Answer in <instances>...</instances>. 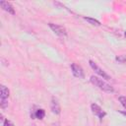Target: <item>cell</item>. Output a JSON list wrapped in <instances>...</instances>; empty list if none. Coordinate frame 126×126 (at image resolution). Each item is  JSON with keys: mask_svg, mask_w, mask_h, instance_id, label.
I'll list each match as a JSON object with an SVG mask.
<instances>
[{"mask_svg": "<svg viewBox=\"0 0 126 126\" xmlns=\"http://www.w3.org/2000/svg\"><path fill=\"white\" fill-rule=\"evenodd\" d=\"M91 83L93 85H94L95 87H97L99 90H101L102 92L104 93H107V94H112L114 92V89L112 86H110L109 84H107L106 82H104L103 80H101L100 78L96 77V76H91V79H90Z\"/></svg>", "mask_w": 126, "mask_h": 126, "instance_id": "6da1fadb", "label": "cell"}, {"mask_svg": "<svg viewBox=\"0 0 126 126\" xmlns=\"http://www.w3.org/2000/svg\"><path fill=\"white\" fill-rule=\"evenodd\" d=\"M49 28L52 30V32L54 33H56L57 35L59 36H62V37H66L67 36V32H66V29L60 25H56V24H52V23H49L48 24Z\"/></svg>", "mask_w": 126, "mask_h": 126, "instance_id": "7a4b0ae2", "label": "cell"}, {"mask_svg": "<svg viewBox=\"0 0 126 126\" xmlns=\"http://www.w3.org/2000/svg\"><path fill=\"white\" fill-rule=\"evenodd\" d=\"M89 63H90L91 68H92V69H93V70H94L97 75H99L100 77H102V79H105V80H110V79H111V78H110V76H109V75H107V74H106V73H105L101 68H99V67H98V66H97V65H96L93 60H90V61H89Z\"/></svg>", "mask_w": 126, "mask_h": 126, "instance_id": "3957f363", "label": "cell"}, {"mask_svg": "<svg viewBox=\"0 0 126 126\" xmlns=\"http://www.w3.org/2000/svg\"><path fill=\"white\" fill-rule=\"evenodd\" d=\"M71 70H72L73 75L76 78H79V79H84L85 78V74H84V71H83L82 67L77 65L76 63H72L71 64Z\"/></svg>", "mask_w": 126, "mask_h": 126, "instance_id": "277c9868", "label": "cell"}, {"mask_svg": "<svg viewBox=\"0 0 126 126\" xmlns=\"http://www.w3.org/2000/svg\"><path fill=\"white\" fill-rule=\"evenodd\" d=\"M91 109H92L93 113H94V115H96L100 120L106 115V113L102 110V108H101L99 105H97L96 103H92V105H91Z\"/></svg>", "mask_w": 126, "mask_h": 126, "instance_id": "5b68a950", "label": "cell"}, {"mask_svg": "<svg viewBox=\"0 0 126 126\" xmlns=\"http://www.w3.org/2000/svg\"><path fill=\"white\" fill-rule=\"evenodd\" d=\"M0 5H1V7H2V9L4 11H6V12L12 14V15L15 14V10H14V8H13L11 3L7 2V1H0Z\"/></svg>", "mask_w": 126, "mask_h": 126, "instance_id": "8992f818", "label": "cell"}, {"mask_svg": "<svg viewBox=\"0 0 126 126\" xmlns=\"http://www.w3.org/2000/svg\"><path fill=\"white\" fill-rule=\"evenodd\" d=\"M51 110L53 113L55 114H59L60 111H61V108H60V105H59V102L58 100L55 98V97H52V100H51Z\"/></svg>", "mask_w": 126, "mask_h": 126, "instance_id": "52a82bcc", "label": "cell"}, {"mask_svg": "<svg viewBox=\"0 0 126 126\" xmlns=\"http://www.w3.org/2000/svg\"><path fill=\"white\" fill-rule=\"evenodd\" d=\"M9 90L4 85H1L0 87V99H7L9 97Z\"/></svg>", "mask_w": 126, "mask_h": 126, "instance_id": "ba28073f", "label": "cell"}, {"mask_svg": "<svg viewBox=\"0 0 126 126\" xmlns=\"http://www.w3.org/2000/svg\"><path fill=\"white\" fill-rule=\"evenodd\" d=\"M44 116H45V111H44V109H42V108H38V109H36L35 112H34V114L32 115V117H35V118L40 119V120L43 119Z\"/></svg>", "mask_w": 126, "mask_h": 126, "instance_id": "9c48e42d", "label": "cell"}, {"mask_svg": "<svg viewBox=\"0 0 126 126\" xmlns=\"http://www.w3.org/2000/svg\"><path fill=\"white\" fill-rule=\"evenodd\" d=\"M84 20H86L87 22H89L90 24L94 25V26H100V23L95 20V19H92V18H87V17H84Z\"/></svg>", "mask_w": 126, "mask_h": 126, "instance_id": "30bf717a", "label": "cell"}, {"mask_svg": "<svg viewBox=\"0 0 126 126\" xmlns=\"http://www.w3.org/2000/svg\"><path fill=\"white\" fill-rule=\"evenodd\" d=\"M116 61L118 62H121V63H126V55H120V56H117L115 58Z\"/></svg>", "mask_w": 126, "mask_h": 126, "instance_id": "8fae6325", "label": "cell"}, {"mask_svg": "<svg viewBox=\"0 0 126 126\" xmlns=\"http://www.w3.org/2000/svg\"><path fill=\"white\" fill-rule=\"evenodd\" d=\"M118 99H119L120 103L122 104V106H123V107L126 109V96L121 95V96H119V97H118Z\"/></svg>", "mask_w": 126, "mask_h": 126, "instance_id": "7c38bea8", "label": "cell"}, {"mask_svg": "<svg viewBox=\"0 0 126 126\" xmlns=\"http://www.w3.org/2000/svg\"><path fill=\"white\" fill-rule=\"evenodd\" d=\"M0 106H1V108L5 109L8 106V100L7 99H0Z\"/></svg>", "mask_w": 126, "mask_h": 126, "instance_id": "4fadbf2b", "label": "cell"}, {"mask_svg": "<svg viewBox=\"0 0 126 126\" xmlns=\"http://www.w3.org/2000/svg\"><path fill=\"white\" fill-rule=\"evenodd\" d=\"M3 126H13V124H12L11 121H9L8 119H5V120H4V123H3Z\"/></svg>", "mask_w": 126, "mask_h": 126, "instance_id": "5bb4252c", "label": "cell"}, {"mask_svg": "<svg viewBox=\"0 0 126 126\" xmlns=\"http://www.w3.org/2000/svg\"><path fill=\"white\" fill-rule=\"evenodd\" d=\"M120 113H121V114H123V115H125V116H126V111H120Z\"/></svg>", "mask_w": 126, "mask_h": 126, "instance_id": "9a60e30c", "label": "cell"}, {"mask_svg": "<svg viewBox=\"0 0 126 126\" xmlns=\"http://www.w3.org/2000/svg\"><path fill=\"white\" fill-rule=\"evenodd\" d=\"M124 36H125V37H126V32H124Z\"/></svg>", "mask_w": 126, "mask_h": 126, "instance_id": "2e32d148", "label": "cell"}]
</instances>
